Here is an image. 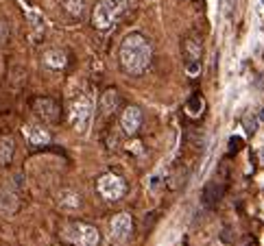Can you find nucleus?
I'll list each match as a JSON object with an SVG mask.
<instances>
[{
  "mask_svg": "<svg viewBox=\"0 0 264 246\" xmlns=\"http://www.w3.org/2000/svg\"><path fill=\"white\" fill-rule=\"evenodd\" d=\"M61 9L72 20H81L85 13V0H61Z\"/></svg>",
  "mask_w": 264,
  "mask_h": 246,
  "instance_id": "14",
  "label": "nucleus"
},
{
  "mask_svg": "<svg viewBox=\"0 0 264 246\" xmlns=\"http://www.w3.org/2000/svg\"><path fill=\"white\" fill-rule=\"evenodd\" d=\"M258 118H260L262 122H264V109H260V115H258Z\"/></svg>",
  "mask_w": 264,
  "mask_h": 246,
  "instance_id": "21",
  "label": "nucleus"
},
{
  "mask_svg": "<svg viewBox=\"0 0 264 246\" xmlns=\"http://www.w3.org/2000/svg\"><path fill=\"white\" fill-rule=\"evenodd\" d=\"M153 59V48L151 42L140 33H129L122 39L120 50H118V61L124 74L129 76H140L144 74L151 66Z\"/></svg>",
  "mask_w": 264,
  "mask_h": 246,
  "instance_id": "1",
  "label": "nucleus"
},
{
  "mask_svg": "<svg viewBox=\"0 0 264 246\" xmlns=\"http://www.w3.org/2000/svg\"><path fill=\"white\" fill-rule=\"evenodd\" d=\"M249 246H258V244H255V242H253V244H249Z\"/></svg>",
  "mask_w": 264,
  "mask_h": 246,
  "instance_id": "22",
  "label": "nucleus"
},
{
  "mask_svg": "<svg viewBox=\"0 0 264 246\" xmlns=\"http://www.w3.org/2000/svg\"><path fill=\"white\" fill-rule=\"evenodd\" d=\"M243 146H245V142H243V137H229V155H234V153H238V150H243Z\"/></svg>",
  "mask_w": 264,
  "mask_h": 246,
  "instance_id": "20",
  "label": "nucleus"
},
{
  "mask_svg": "<svg viewBox=\"0 0 264 246\" xmlns=\"http://www.w3.org/2000/svg\"><path fill=\"white\" fill-rule=\"evenodd\" d=\"M22 133H24L26 142L31 146H46V144H50V131L44 122H26Z\"/></svg>",
  "mask_w": 264,
  "mask_h": 246,
  "instance_id": "8",
  "label": "nucleus"
},
{
  "mask_svg": "<svg viewBox=\"0 0 264 246\" xmlns=\"http://www.w3.org/2000/svg\"><path fill=\"white\" fill-rule=\"evenodd\" d=\"M186 111H188L190 118H199V115H203L205 100H203L201 94H192V96H190V100L186 103Z\"/></svg>",
  "mask_w": 264,
  "mask_h": 246,
  "instance_id": "16",
  "label": "nucleus"
},
{
  "mask_svg": "<svg viewBox=\"0 0 264 246\" xmlns=\"http://www.w3.org/2000/svg\"><path fill=\"white\" fill-rule=\"evenodd\" d=\"M57 200H59V205L63 209H70V212H75V209L81 207V194L75 192V190H61Z\"/></svg>",
  "mask_w": 264,
  "mask_h": 246,
  "instance_id": "13",
  "label": "nucleus"
},
{
  "mask_svg": "<svg viewBox=\"0 0 264 246\" xmlns=\"http://www.w3.org/2000/svg\"><path fill=\"white\" fill-rule=\"evenodd\" d=\"M116 105H118V92H116V90H107L105 94H103V98H101V109H103V113H109Z\"/></svg>",
  "mask_w": 264,
  "mask_h": 246,
  "instance_id": "18",
  "label": "nucleus"
},
{
  "mask_svg": "<svg viewBox=\"0 0 264 246\" xmlns=\"http://www.w3.org/2000/svg\"><path fill=\"white\" fill-rule=\"evenodd\" d=\"M225 190H227V163L223 161L221 170L216 172V177L212 179V181H208L205 187H203V196H201L203 198V205L205 207H216L218 202H221Z\"/></svg>",
  "mask_w": 264,
  "mask_h": 246,
  "instance_id": "5",
  "label": "nucleus"
},
{
  "mask_svg": "<svg viewBox=\"0 0 264 246\" xmlns=\"http://www.w3.org/2000/svg\"><path fill=\"white\" fill-rule=\"evenodd\" d=\"M120 125L127 135H138V131L142 127V109L136 105H129L120 115Z\"/></svg>",
  "mask_w": 264,
  "mask_h": 246,
  "instance_id": "10",
  "label": "nucleus"
},
{
  "mask_svg": "<svg viewBox=\"0 0 264 246\" xmlns=\"http://www.w3.org/2000/svg\"><path fill=\"white\" fill-rule=\"evenodd\" d=\"M44 66L50 70H63L68 66V55L61 48H50L44 53Z\"/></svg>",
  "mask_w": 264,
  "mask_h": 246,
  "instance_id": "12",
  "label": "nucleus"
},
{
  "mask_svg": "<svg viewBox=\"0 0 264 246\" xmlns=\"http://www.w3.org/2000/svg\"><path fill=\"white\" fill-rule=\"evenodd\" d=\"M92 111H94V105H92V98L81 94L75 103L70 105V111H68V120L72 129L77 133H83L87 127H90V120H92Z\"/></svg>",
  "mask_w": 264,
  "mask_h": 246,
  "instance_id": "4",
  "label": "nucleus"
},
{
  "mask_svg": "<svg viewBox=\"0 0 264 246\" xmlns=\"http://www.w3.org/2000/svg\"><path fill=\"white\" fill-rule=\"evenodd\" d=\"M127 9V0H98L92 11V24L98 31H107Z\"/></svg>",
  "mask_w": 264,
  "mask_h": 246,
  "instance_id": "2",
  "label": "nucleus"
},
{
  "mask_svg": "<svg viewBox=\"0 0 264 246\" xmlns=\"http://www.w3.org/2000/svg\"><path fill=\"white\" fill-rule=\"evenodd\" d=\"M181 53L186 59V68L190 76H196L201 70V55H203V44L196 35H188L181 39Z\"/></svg>",
  "mask_w": 264,
  "mask_h": 246,
  "instance_id": "6",
  "label": "nucleus"
},
{
  "mask_svg": "<svg viewBox=\"0 0 264 246\" xmlns=\"http://www.w3.org/2000/svg\"><path fill=\"white\" fill-rule=\"evenodd\" d=\"M63 240L70 242L72 246H98L101 244V233L96 227L87 222H68L61 231Z\"/></svg>",
  "mask_w": 264,
  "mask_h": 246,
  "instance_id": "3",
  "label": "nucleus"
},
{
  "mask_svg": "<svg viewBox=\"0 0 264 246\" xmlns=\"http://www.w3.org/2000/svg\"><path fill=\"white\" fill-rule=\"evenodd\" d=\"M18 212V198L9 190H0V214H16Z\"/></svg>",
  "mask_w": 264,
  "mask_h": 246,
  "instance_id": "15",
  "label": "nucleus"
},
{
  "mask_svg": "<svg viewBox=\"0 0 264 246\" xmlns=\"http://www.w3.org/2000/svg\"><path fill=\"white\" fill-rule=\"evenodd\" d=\"M243 127H245V131H247V135H253L255 131H258V120L253 118L251 113H247L245 118H243Z\"/></svg>",
  "mask_w": 264,
  "mask_h": 246,
  "instance_id": "19",
  "label": "nucleus"
},
{
  "mask_svg": "<svg viewBox=\"0 0 264 246\" xmlns=\"http://www.w3.org/2000/svg\"><path fill=\"white\" fill-rule=\"evenodd\" d=\"M13 157V140L11 137H0V166H7Z\"/></svg>",
  "mask_w": 264,
  "mask_h": 246,
  "instance_id": "17",
  "label": "nucleus"
},
{
  "mask_svg": "<svg viewBox=\"0 0 264 246\" xmlns=\"http://www.w3.org/2000/svg\"><path fill=\"white\" fill-rule=\"evenodd\" d=\"M109 227H112V237L114 240H118V242H124L131 233H134V220H131L129 214L114 216V220H112Z\"/></svg>",
  "mask_w": 264,
  "mask_h": 246,
  "instance_id": "11",
  "label": "nucleus"
},
{
  "mask_svg": "<svg viewBox=\"0 0 264 246\" xmlns=\"http://www.w3.org/2000/svg\"><path fill=\"white\" fill-rule=\"evenodd\" d=\"M96 190L105 200L116 202V200H120L124 196V192H127V183L122 181V177L114 175V172H107V175H103L96 181Z\"/></svg>",
  "mask_w": 264,
  "mask_h": 246,
  "instance_id": "7",
  "label": "nucleus"
},
{
  "mask_svg": "<svg viewBox=\"0 0 264 246\" xmlns=\"http://www.w3.org/2000/svg\"><path fill=\"white\" fill-rule=\"evenodd\" d=\"M33 111L38 113L44 122H59V115H61L59 105H57L53 98H46V96L33 100Z\"/></svg>",
  "mask_w": 264,
  "mask_h": 246,
  "instance_id": "9",
  "label": "nucleus"
}]
</instances>
